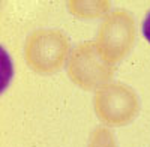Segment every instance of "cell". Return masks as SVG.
<instances>
[{
  "label": "cell",
  "mask_w": 150,
  "mask_h": 147,
  "mask_svg": "<svg viewBox=\"0 0 150 147\" xmlns=\"http://www.w3.org/2000/svg\"><path fill=\"white\" fill-rule=\"evenodd\" d=\"M71 56L69 38L56 29H38L24 44V59L29 68L38 74L59 72Z\"/></svg>",
  "instance_id": "cell-1"
},
{
  "label": "cell",
  "mask_w": 150,
  "mask_h": 147,
  "mask_svg": "<svg viewBox=\"0 0 150 147\" xmlns=\"http://www.w3.org/2000/svg\"><path fill=\"white\" fill-rule=\"evenodd\" d=\"M68 77L80 89L99 90L114 75V66L101 56L95 42L84 41L72 50L68 65Z\"/></svg>",
  "instance_id": "cell-2"
},
{
  "label": "cell",
  "mask_w": 150,
  "mask_h": 147,
  "mask_svg": "<svg viewBox=\"0 0 150 147\" xmlns=\"http://www.w3.org/2000/svg\"><path fill=\"white\" fill-rule=\"evenodd\" d=\"M96 117L105 126L122 128L135 120L140 113V99L132 87L122 83H110L96 90L93 98Z\"/></svg>",
  "instance_id": "cell-3"
},
{
  "label": "cell",
  "mask_w": 150,
  "mask_h": 147,
  "mask_svg": "<svg viewBox=\"0 0 150 147\" xmlns=\"http://www.w3.org/2000/svg\"><path fill=\"white\" fill-rule=\"evenodd\" d=\"M135 42V21L128 11H114L101 23L96 47L108 63L114 65L126 57Z\"/></svg>",
  "instance_id": "cell-4"
},
{
  "label": "cell",
  "mask_w": 150,
  "mask_h": 147,
  "mask_svg": "<svg viewBox=\"0 0 150 147\" xmlns=\"http://www.w3.org/2000/svg\"><path fill=\"white\" fill-rule=\"evenodd\" d=\"M111 2L108 0H69L68 11L74 17L81 20H93L101 18L108 14Z\"/></svg>",
  "instance_id": "cell-5"
},
{
  "label": "cell",
  "mask_w": 150,
  "mask_h": 147,
  "mask_svg": "<svg viewBox=\"0 0 150 147\" xmlns=\"http://www.w3.org/2000/svg\"><path fill=\"white\" fill-rule=\"evenodd\" d=\"M87 147H117L116 138L108 128L99 126L92 132V137Z\"/></svg>",
  "instance_id": "cell-6"
},
{
  "label": "cell",
  "mask_w": 150,
  "mask_h": 147,
  "mask_svg": "<svg viewBox=\"0 0 150 147\" xmlns=\"http://www.w3.org/2000/svg\"><path fill=\"white\" fill-rule=\"evenodd\" d=\"M143 35L144 38L147 39V42L150 44V11L147 12V15L143 21Z\"/></svg>",
  "instance_id": "cell-7"
}]
</instances>
